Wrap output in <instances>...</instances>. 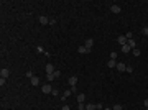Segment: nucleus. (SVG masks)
I'll list each match as a JSON object with an SVG mask.
<instances>
[{"instance_id":"f257e3e1","label":"nucleus","mask_w":148,"mask_h":110,"mask_svg":"<svg viewBox=\"0 0 148 110\" xmlns=\"http://www.w3.org/2000/svg\"><path fill=\"white\" fill-rule=\"evenodd\" d=\"M43 94H51L53 92V87H51V84H43Z\"/></svg>"},{"instance_id":"f03ea898","label":"nucleus","mask_w":148,"mask_h":110,"mask_svg":"<svg viewBox=\"0 0 148 110\" xmlns=\"http://www.w3.org/2000/svg\"><path fill=\"white\" fill-rule=\"evenodd\" d=\"M71 95H72V90H71V89H67V90H64V92H63V95H61V100L69 99Z\"/></svg>"},{"instance_id":"7ed1b4c3","label":"nucleus","mask_w":148,"mask_h":110,"mask_svg":"<svg viewBox=\"0 0 148 110\" xmlns=\"http://www.w3.org/2000/svg\"><path fill=\"white\" fill-rule=\"evenodd\" d=\"M8 76H10V71H8L7 67H2V69H0V77H3V79H7Z\"/></svg>"},{"instance_id":"20e7f679","label":"nucleus","mask_w":148,"mask_h":110,"mask_svg":"<svg viewBox=\"0 0 148 110\" xmlns=\"http://www.w3.org/2000/svg\"><path fill=\"white\" fill-rule=\"evenodd\" d=\"M54 71H56V69H54L53 64H46V66H44V72H46V74H53Z\"/></svg>"},{"instance_id":"39448f33","label":"nucleus","mask_w":148,"mask_h":110,"mask_svg":"<svg viewBox=\"0 0 148 110\" xmlns=\"http://www.w3.org/2000/svg\"><path fill=\"white\" fill-rule=\"evenodd\" d=\"M84 46H86L87 49H92V46H94V39H92V38H87L86 41H84Z\"/></svg>"},{"instance_id":"423d86ee","label":"nucleus","mask_w":148,"mask_h":110,"mask_svg":"<svg viewBox=\"0 0 148 110\" xmlns=\"http://www.w3.org/2000/svg\"><path fill=\"white\" fill-rule=\"evenodd\" d=\"M110 12H112V13H120L122 7L120 5H110Z\"/></svg>"},{"instance_id":"0eeeda50","label":"nucleus","mask_w":148,"mask_h":110,"mask_svg":"<svg viewBox=\"0 0 148 110\" xmlns=\"http://www.w3.org/2000/svg\"><path fill=\"white\" fill-rule=\"evenodd\" d=\"M117 41H119L120 46H123V44H127V36H125V35H120V36L117 38Z\"/></svg>"},{"instance_id":"6e6552de","label":"nucleus","mask_w":148,"mask_h":110,"mask_svg":"<svg viewBox=\"0 0 148 110\" xmlns=\"http://www.w3.org/2000/svg\"><path fill=\"white\" fill-rule=\"evenodd\" d=\"M77 51H79L81 54H87V53H91V49H87V48H86L84 44H81V46L77 48Z\"/></svg>"},{"instance_id":"1a4fd4ad","label":"nucleus","mask_w":148,"mask_h":110,"mask_svg":"<svg viewBox=\"0 0 148 110\" xmlns=\"http://www.w3.org/2000/svg\"><path fill=\"white\" fill-rule=\"evenodd\" d=\"M30 84H31V86H35V87H36V86H40V77L33 76L31 79H30Z\"/></svg>"},{"instance_id":"9d476101","label":"nucleus","mask_w":148,"mask_h":110,"mask_svg":"<svg viewBox=\"0 0 148 110\" xmlns=\"http://www.w3.org/2000/svg\"><path fill=\"white\" fill-rule=\"evenodd\" d=\"M76 84H77V76H71L69 77V86L71 87H76Z\"/></svg>"},{"instance_id":"9b49d317","label":"nucleus","mask_w":148,"mask_h":110,"mask_svg":"<svg viewBox=\"0 0 148 110\" xmlns=\"http://www.w3.org/2000/svg\"><path fill=\"white\" fill-rule=\"evenodd\" d=\"M38 22L41 23V25H48V23H49V18H48V17H43V15H41V17L38 18Z\"/></svg>"},{"instance_id":"f8f14e48","label":"nucleus","mask_w":148,"mask_h":110,"mask_svg":"<svg viewBox=\"0 0 148 110\" xmlns=\"http://www.w3.org/2000/svg\"><path fill=\"white\" fill-rule=\"evenodd\" d=\"M117 69H119V71H127V64H123V62H117Z\"/></svg>"},{"instance_id":"ddd939ff","label":"nucleus","mask_w":148,"mask_h":110,"mask_svg":"<svg viewBox=\"0 0 148 110\" xmlns=\"http://www.w3.org/2000/svg\"><path fill=\"white\" fill-rule=\"evenodd\" d=\"M107 66H109V69H114V67H117V61H114V59H109Z\"/></svg>"},{"instance_id":"4468645a","label":"nucleus","mask_w":148,"mask_h":110,"mask_svg":"<svg viewBox=\"0 0 148 110\" xmlns=\"http://www.w3.org/2000/svg\"><path fill=\"white\" fill-rule=\"evenodd\" d=\"M84 100H86V95L84 94H77V104H84Z\"/></svg>"},{"instance_id":"2eb2a0df","label":"nucleus","mask_w":148,"mask_h":110,"mask_svg":"<svg viewBox=\"0 0 148 110\" xmlns=\"http://www.w3.org/2000/svg\"><path fill=\"white\" fill-rule=\"evenodd\" d=\"M130 46H128V44H123V46H122V53H130Z\"/></svg>"},{"instance_id":"dca6fc26","label":"nucleus","mask_w":148,"mask_h":110,"mask_svg":"<svg viewBox=\"0 0 148 110\" xmlns=\"http://www.w3.org/2000/svg\"><path fill=\"white\" fill-rule=\"evenodd\" d=\"M127 44L130 46L132 49H135V39H128V41H127Z\"/></svg>"},{"instance_id":"f3484780","label":"nucleus","mask_w":148,"mask_h":110,"mask_svg":"<svg viewBox=\"0 0 148 110\" xmlns=\"http://www.w3.org/2000/svg\"><path fill=\"white\" fill-rule=\"evenodd\" d=\"M46 81H48V82H53V81H54V76H53V74H46Z\"/></svg>"},{"instance_id":"a211bd4d","label":"nucleus","mask_w":148,"mask_h":110,"mask_svg":"<svg viewBox=\"0 0 148 110\" xmlns=\"http://www.w3.org/2000/svg\"><path fill=\"white\" fill-rule=\"evenodd\" d=\"M86 110H95V105L94 104H86Z\"/></svg>"},{"instance_id":"6ab92c4d","label":"nucleus","mask_w":148,"mask_h":110,"mask_svg":"<svg viewBox=\"0 0 148 110\" xmlns=\"http://www.w3.org/2000/svg\"><path fill=\"white\" fill-rule=\"evenodd\" d=\"M132 51H133V56H137V58H138L140 54H142V51L138 49V48H135V49H132Z\"/></svg>"},{"instance_id":"aec40b11","label":"nucleus","mask_w":148,"mask_h":110,"mask_svg":"<svg viewBox=\"0 0 148 110\" xmlns=\"http://www.w3.org/2000/svg\"><path fill=\"white\" fill-rule=\"evenodd\" d=\"M125 36H127V41H128V39H133V33H132V31H127Z\"/></svg>"},{"instance_id":"412c9836","label":"nucleus","mask_w":148,"mask_h":110,"mask_svg":"<svg viewBox=\"0 0 148 110\" xmlns=\"http://www.w3.org/2000/svg\"><path fill=\"white\" fill-rule=\"evenodd\" d=\"M109 59H114V61H117V53H115V51H112V53H110V58Z\"/></svg>"},{"instance_id":"4be33fe9","label":"nucleus","mask_w":148,"mask_h":110,"mask_svg":"<svg viewBox=\"0 0 148 110\" xmlns=\"http://www.w3.org/2000/svg\"><path fill=\"white\" fill-rule=\"evenodd\" d=\"M112 110H123V107H122V105H119V104H115L114 107H112Z\"/></svg>"},{"instance_id":"5701e85b","label":"nucleus","mask_w":148,"mask_h":110,"mask_svg":"<svg viewBox=\"0 0 148 110\" xmlns=\"http://www.w3.org/2000/svg\"><path fill=\"white\" fill-rule=\"evenodd\" d=\"M25 76H27V77H28V79H31V77H33V76H35V74H33V72H31V71H27V72H25Z\"/></svg>"},{"instance_id":"b1692460","label":"nucleus","mask_w":148,"mask_h":110,"mask_svg":"<svg viewBox=\"0 0 148 110\" xmlns=\"http://www.w3.org/2000/svg\"><path fill=\"white\" fill-rule=\"evenodd\" d=\"M142 33L145 35V36H148V26H143L142 28Z\"/></svg>"},{"instance_id":"393cba45","label":"nucleus","mask_w":148,"mask_h":110,"mask_svg":"<svg viewBox=\"0 0 148 110\" xmlns=\"http://www.w3.org/2000/svg\"><path fill=\"white\" fill-rule=\"evenodd\" d=\"M53 76H54V79H56V77H61V71H58V69H56V71L53 72Z\"/></svg>"},{"instance_id":"a878e982","label":"nucleus","mask_w":148,"mask_h":110,"mask_svg":"<svg viewBox=\"0 0 148 110\" xmlns=\"http://www.w3.org/2000/svg\"><path fill=\"white\" fill-rule=\"evenodd\" d=\"M77 109L79 110H86V104H77Z\"/></svg>"},{"instance_id":"bb28decb","label":"nucleus","mask_w":148,"mask_h":110,"mask_svg":"<svg viewBox=\"0 0 148 110\" xmlns=\"http://www.w3.org/2000/svg\"><path fill=\"white\" fill-rule=\"evenodd\" d=\"M51 94H53L54 97H58V95H59V90H58V89H53V92H51Z\"/></svg>"},{"instance_id":"cd10ccee","label":"nucleus","mask_w":148,"mask_h":110,"mask_svg":"<svg viewBox=\"0 0 148 110\" xmlns=\"http://www.w3.org/2000/svg\"><path fill=\"white\" fill-rule=\"evenodd\" d=\"M5 81H7V79H3V77H0V86H2V87L5 86Z\"/></svg>"},{"instance_id":"c85d7f7f","label":"nucleus","mask_w":148,"mask_h":110,"mask_svg":"<svg viewBox=\"0 0 148 110\" xmlns=\"http://www.w3.org/2000/svg\"><path fill=\"white\" fill-rule=\"evenodd\" d=\"M125 72H130V74H132V72H133V67H132V66H127V71Z\"/></svg>"},{"instance_id":"c756f323","label":"nucleus","mask_w":148,"mask_h":110,"mask_svg":"<svg viewBox=\"0 0 148 110\" xmlns=\"http://www.w3.org/2000/svg\"><path fill=\"white\" fill-rule=\"evenodd\" d=\"M95 109H97V110H102V104H100V102H99V104H95Z\"/></svg>"},{"instance_id":"7c9ffc66","label":"nucleus","mask_w":148,"mask_h":110,"mask_svg":"<svg viewBox=\"0 0 148 110\" xmlns=\"http://www.w3.org/2000/svg\"><path fill=\"white\" fill-rule=\"evenodd\" d=\"M49 25H56V20H54V18H49Z\"/></svg>"},{"instance_id":"2f4dec72","label":"nucleus","mask_w":148,"mask_h":110,"mask_svg":"<svg viewBox=\"0 0 148 110\" xmlns=\"http://www.w3.org/2000/svg\"><path fill=\"white\" fill-rule=\"evenodd\" d=\"M61 110H71V107H69V105H63V109Z\"/></svg>"},{"instance_id":"473e14b6","label":"nucleus","mask_w":148,"mask_h":110,"mask_svg":"<svg viewBox=\"0 0 148 110\" xmlns=\"http://www.w3.org/2000/svg\"><path fill=\"white\" fill-rule=\"evenodd\" d=\"M143 104H145V107L148 109V99H145V100H143Z\"/></svg>"},{"instance_id":"72a5a7b5","label":"nucleus","mask_w":148,"mask_h":110,"mask_svg":"<svg viewBox=\"0 0 148 110\" xmlns=\"http://www.w3.org/2000/svg\"><path fill=\"white\" fill-rule=\"evenodd\" d=\"M102 110H112V109H102Z\"/></svg>"},{"instance_id":"f704fd0d","label":"nucleus","mask_w":148,"mask_h":110,"mask_svg":"<svg viewBox=\"0 0 148 110\" xmlns=\"http://www.w3.org/2000/svg\"><path fill=\"white\" fill-rule=\"evenodd\" d=\"M123 110H127V109H123Z\"/></svg>"},{"instance_id":"c9c22d12","label":"nucleus","mask_w":148,"mask_h":110,"mask_svg":"<svg viewBox=\"0 0 148 110\" xmlns=\"http://www.w3.org/2000/svg\"><path fill=\"white\" fill-rule=\"evenodd\" d=\"M147 110H148V109H147Z\"/></svg>"}]
</instances>
